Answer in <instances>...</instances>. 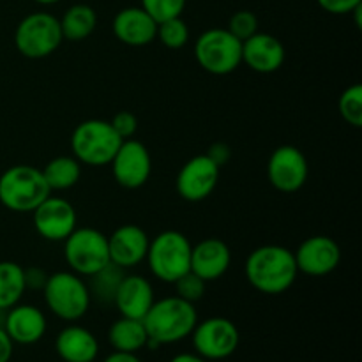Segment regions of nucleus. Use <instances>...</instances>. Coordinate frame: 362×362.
Returning <instances> with one entry per match:
<instances>
[{"instance_id":"aec40b11","label":"nucleus","mask_w":362,"mask_h":362,"mask_svg":"<svg viewBox=\"0 0 362 362\" xmlns=\"http://www.w3.org/2000/svg\"><path fill=\"white\" fill-rule=\"evenodd\" d=\"M113 35L122 45L141 48L156 41L158 23L141 7H124L113 18Z\"/></svg>"},{"instance_id":"ea45409f","label":"nucleus","mask_w":362,"mask_h":362,"mask_svg":"<svg viewBox=\"0 0 362 362\" xmlns=\"http://www.w3.org/2000/svg\"><path fill=\"white\" fill-rule=\"evenodd\" d=\"M34 2L41 4V6H53V4L60 2V0H34Z\"/></svg>"},{"instance_id":"412c9836","label":"nucleus","mask_w":362,"mask_h":362,"mask_svg":"<svg viewBox=\"0 0 362 362\" xmlns=\"http://www.w3.org/2000/svg\"><path fill=\"white\" fill-rule=\"evenodd\" d=\"M154 300V286L145 276L126 274L117 288L113 306L117 308L120 317L144 320Z\"/></svg>"},{"instance_id":"a19ab883","label":"nucleus","mask_w":362,"mask_h":362,"mask_svg":"<svg viewBox=\"0 0 362 362\" xmlns=\"http://www.w3.org/2000/svg\"><path fill=\"white\" fill-rule=\"evenodd\" d=\"M7 310H0V327H4V322H6Z\"/></svg>"},{"instance_id":"7ed1b4c3","label":"nucleus","mask_w":362,"mask_h":362,"mask_svg":"<svg viewBox=\"0 0 362 362\" xmlns=\"http://www.w3.org/2000/svg\"><path fill=\"white\" fill-rule=\"evenodd\" d=\"M52 194L42 172L32 165H14L0 175V204L16 214H32Z\"/></svg>"},{"instance_id":"cd10ccee","label":"nucleus","mask_w":362,"mask_h":362,"mask_svg":"<svg viewBox=\"0 0 362 362\" xmlns=\"http://www.w3.org/2000/svg\"><path fill=\"white\" fill-rule=\"evenodd\" d=\"M156 39L168 49H180L189 41V27L180 16L158 23Z\"/></svg>"},{"instance_id":"4be33fe9","label":"nucleus","mask_w":362,"mask_h":362,"mask_svg":"<svg viewBox=\"0 0 362 362\" xmlns=\"http://www.w3.org/2000/svg\"><path fill=\"white\" fill-rule=\"evenodd\" d=\"M55 352L64 362H94L99 356V341L94 332L73 322L57 334Z\"/></svg>"},{"instance_id":"1a4fd4ad","label":"nucleus","mask_w":362,"mask_h":362,"mask_svg":"<svg viewBox=\"0 0 362 362\" xmlns=\"http://www.w3.org/2000/svg\"><path fill=\"white\" fill-rule=\"evenodd\" d=\"M64 258L69 271L88 278L110 264L108 235L90 226H76L64 240Z\"/></svg>"},{"instance_id":"f03ea898","label":"nucleus","mask_w":362,"mask_h":362,"mask_svg":"<svg viewBox=\"0 0 362 362\" xmlns=\"http://www.w3.org/2000/svg\"><path fill=\"white\" fill-rule=\"evenodd\" d=\"M197 324L198 313L194 304L177 296L154 300L144 317V325L148 334L147 346L158 349L182 341L189 338Z\"/></svg>"},{"instance_id":"39448f33","label":"nucleus","mask_w":362,"mask_h":362,"mask_svg":"<svg viewBox=\"0 0 362 362\" xmlns=\"http://www.w3.org/2000/svg\"><path fill=\"white\" fill-rule=\"evenodd\" d=\"M193 244L179 230H165L148 244L147 258L152 276L163 283H173L189 272Z\"/></svg>"},{"instance_id":"c9c22d12","label":"nucleus","mask_w":362,"mask_h":362,"mask_svg":"<svg viewBox=\"0 0 362 362\" xmlns=\"http://www.w3.org/2000/svg\"><path fill=\"white\" fill-rule=\"evenodd\" d=\"M205 154H207V158L211 159L218 168H223V166L232 159V148H230L225 141H216V144H212L211 147H209V151L205 152Z\"/></svg>"},{"instance_id":"58836bf2","label":"nucleus","mask_w":362,"mask_h":362,"mask_svg":"<svg viewBox=\"0 0 362 362\" xmlns=\"http://www.w3.org/2000/svg\"><path fill=\"white\" fill-rule=\"evenodd\" d=\"M170 362H211L204 357H200L198 354H191V352H184V354H177Z\"/></svg>"},{"instance_id":"2f4dec72","label":"nucleus","mask_w":362,"mask_h":362,"mask_svg":"<svg viewBox=\"0 0 362 362\" xmlns=\"http://www.w3.org/2000/svg\"><path fill=\"white\" fill-rule=\"evenodd\" d=\"M228 32L235 35L239 41H246L253 34L258 32V18L253 11H237L228 20Z\"/></svg>"},{"instance_id":"0eeeda50","label":"nucleus","mask_w":362,"mask_h":362,"mask_svg":"<svg viewBox=\"0 0 362 362\" xmlns=\"http://www.w3.org/2000/svg\"><path fill=\"white\" fill-rule=\"evenodd\" d=\"M194 59L209 74L225 76L243 64V41L228 28H209L194 42Z\"/></svg>"},{"instance_id":"f3484780","label":"nucleus","mask_w":362,"mask_h":362,"mask_svg":"<svg viewBox=\"0 0 362 362\" xmlns=\"http://www.w3.org/2000/svg\"><path fill=\"white\" fill-rule=\"evenodd\" d=\"M46 329H48V322L37 306L18 303L16 306L7 310L4 331L7 332L14 345H35L45 338Z\"/></svg>"},{"instance_id":"b1692460","label":"nucleus","mask_w":362,"mask_h":362,"mask_svg":"<svg viewBox=\"0 0 362 362\" xmlns=\"http://www.w3.org/2000/svg\"><path fill=\"white\" fill-rule=\"evenodd\" d=\"M59 21L66 41H85L98 27V13L87 4H74L62 14V18H59Z\"/></svg>"},{"instance_id":"6e6552de","label":"nucleus","mask_w":362,"mask_h":362,"mask_svg":"<svg viewBox=\"0 0 362 362\" xmlns=\"http://www.w3.org/2000/svg\"><path fill=\"white\" fill-rule=\"evenodd\" d=\"M62 41L59 18L45 11L25 16L14 30V46L27 59L37 60L53 55Z\"/></svg>"},{"instance_id":"c85d7f7f","label":"nucleus","mask_w":362,"mask_h":362,"mask_svg":"<svg viewBox=\"0 0 362 362\" xmlns=\"http://www.w3.org/2000/svg\"><path fill=\"white\" fill-rule=\"evenodd\" d=\"M339 115L352 127L362 126V85L354 83L339 95Z\"/></svg>"},{"instance_id":"20e7f679","label":"nucleus","mask_w":362,"mask_h":362,"mask_svg":"<svg viewBox=\"0 0 362 362\" xmlns=\"http://www.w3.org/2000/svg\"><path fill=\"white\" fill-rule=\"evenodd\" d=\"M46 308L64 322H78L87 315L92 299L85 278L73 271H59L48 276L42 288Z\"/></svg>"},{"instance_id":"f704fd0d","label":"nucleus","mask_w":362,"mask_h":362,"mask_svg":"<svg viewBox=\"0 0 362 362\" xmlns=\"http://www.w3.org/2000/svg\"><path fill=\"white\" fill-rule=\"evenodd\" d=\"M48 272L42 267H27L23 269V279H25V288L27 290H41L45 288L46 281H48Z\"/></svg>"},{"instance_id":"473e14b6","label":"nucleus","mask_w":362,"mask_h":362,"mask_svg":"<svg viewBox=\"0 0 362 362\" xmlns=\"http://www.w3.org/2000/svg\"><path fill=\"white\" fill-rule=\"evenodd\" d=\"M112 127L115 129V133L119 134L122 140H129L136 134L138 131V119L133 112H127V110H122V112L115 113L113 119L110 120Z\"/></svg>"},{"instance_id":"a878e982","label":"nucleus","mask_w":362,"mask_h":362,"mask_svg":"<svg viewBox=\"0 0 362 362\" xmlns=\"http://www.w3.org/2000/svg\"><path fill=\"white\" fill-rule=\"evenodd\" d=\"M124 276H126V271L120 269L119 265L110 262V264L106 265V267H103L101 271L94 272L92 276L85 278L87 279L88 292H90V299L94 300V303L101 304V306L113 304L117 288H119Z\"/></svg>"},{"instance_id":"ddd939ff","label":"nucleus","mask_w":362,"mask_h":362,"mask_svg":"<svg viewBox=\"0 0 362 362\" xmlns=\"http://www.w3.org/2000/svg\"><path fill=\"white\" fill-rule=\"evenodd\" d=\"M34 228L39 235L49 243H64L78 226L76 209L69 200L49 194L32 212Z\"/></svg>"},{"instance_id":"7c9ffc66","label":"nucleus","mask_w":362,"mask_h":362,"mask_svg":"<svg viewBox=\"0 0 362 362\" xmlns=\"http://www.w3.org/2000/svg\"><path fill=\"white\" fill-rule=\"evenodd\" d=\"M175 296L180 297V299L187 300V303L194 304L205 296V288H207V283L197 276L194 272H186L184 276H180L175 283Z\"/></svg>"},{"instance_id":"5701e85b","label":"nucleus","mask_w":362,"mask_h":362,"mask_svg":"<svg viewBox=\"0 0 362 362\" xmlns=\"http://www.w3.org/2000/svg\"><path fill=\"white\" fill-rule=\"evenodd\" d=\"M108 343L115 352L138 354L148 343L144 320L127 317L117 318L108 329Z\"/></svg>"},{"instance_id":"9b49d317","label":"nucleus","mask_w":362,"mask_h":362,"mask_svg":"<svg viewBox=\"0 0 362 362\" xmlns=\"http://www.w3.org/2000/svg\"><path fill=\"white\" fill-rule=\"evenodd\" d=\"M115 182L124 189H140L147 184L152 173V158L148 148L136 138H129L120 144L110 161Z\"/></svg>"},{"instance_id":"6ab92c4d","label":"nucleus","mask_w":362,"mask_h":362,"mask_svg":"<svg viewBox=\"0 0 362 362\" xmlns=\"http://www.w3.org/2000/svg\"><path fill=\"white\" fill-rule=\"evenodd\" d=\"M232 264V251L228 244L218 237H209L194 244L191 250V272L200 276L205 283L223 278Z\"/></svg>"},{"instance_id":"dca6fc26","label":"nucleus","mask_w":362,"mask_h":362,"mask_svg":"<svg viewBox=\"0 0 362 362\" xmlns=\"http://www.w3.org/2000/svg\"><path fill=\"white\" fill-rule=\"evenodd\" d=\"M148 244H151V239L140 226L131 225V223L119 226L108 237L110 262L119 265L124 271L136 267L147 258Z\"/></svg>"},{"instance_id":"4468645a","label":"nucleus","mask_w":362,"mask_h":362,"mask_svg":"<svg viewBox=\"0 0 362 362\" xmlns=\"http://www.w3.org/2000/svg\"><path fill=\"white\" fill-rule=\"evenodd\" d=\"M219 173H221V168H218L207 158V154L194 156L189 161L184 163V166L177 173V193L182 200L191 202V204L207 200L218 186Z\"/></svg>"},{"instance_id":"423d86ee","label":"nucleus","mask_w":362,"mask_h":362,"mask_svg":"<svg viewBox=\"0 0 362 362\" xmlns=\"http://www.w3.org/2000/svg\"><path fill=\"white\" fill-rule=\"evenodd\" d=\"M122 141L110 120L88 119L74 127L71 134V152L81 165L106 166Z\"/></svg>"},{"instance_id":"393cba45","label":"nucleus","mask_w":362,"mask_h":362,"mask_svg":"<svg viewBox=\"0 0 362 362\" xmlns=\"http://www.w3.org/2000/svg\"><path fill=\"white\" fill-rule=\"evenodd\" d=\"M49 191H67L80 182L81 163L71 156H57L41 170Z\"/></svg>"},{"instance_id":"2eb2a0df","label":"nucleus","mask_w":362,"mask_h":362,"mask_svg":"<svg viewBox=\"0 0 362 362\" xmlns=\"http://www.w3.org/2000/svg\"><path fill=\"white\" fill-rule=\"evenodd\" d=\"M297 271L311 278H322L338 269L341 250L338 243L327 235H311L293 251Z\"/></svg>"},{"instance_id":"9d476101","label":"nucleus","mask_w":362,"mask_h":362,"mask_svg":"<svg viewBox=\"0 0 362 362\" xmlns=\"http://www.w3.org/2000/svg\"><path fill=\"white\" fill-rule=\"evenodd\" d=\"M194 354L207 361L228 359L239 349L240 334L237 325L225 317L198 320L191 332Z\"/></svg>"},{"instance_id":"a211bd4d","label":"nucleus","mask_w":362,"mask_h":362,"mask_svg":"<svg viewBox=\"0 0 362 362\" xmlns=\"http://www.w3.org/2000/svg\"><path fill=\"white\" fill-rule=\"evenodd\" d=\"M285 55V46L272 34L257 32L243 41V64L255 73H276L281 69Z\"/></svg>"},{"instance_id":"f8f14e48","label":"nucleus","mask_w":362,"mask_h":362,"mask_svg":"<svg viewBox=\"0 0 362 362\" xmlns=\"http://www.w3.org/2000/svg\"><path fill=\"white\" fill-rule=\"evenodd\" d=\"M310 175V165L303 152L293 145L274 148L267 163L269 182L279 193L292 194L303 189Z\"/></svg>"},{"instance_id":"e433bc0d","label":"nucleus","mask_w":362,"mask_h":362,"mask_svg":"<svg viewBox=\"0 0 362 362\" xmlns=\"http://www.w3.org/2000/svg\"><path fill=\"white\" fill-rule=\"evenodd\" d=\"M14 352V343L11 341V338L7 336V332L4 331V327H0V362H9Z\"/></svg>"},{"instance_id":"72a5a7b5","label":"nucleus","mask_w":362,"mask_h":362,"mask_svg":"<svg viewBox=\"0 0 362 362\" xmlns=\"http://www.w3.org/2000/svg\"><path fill=\"white\" fill-rule=\"evenodd\" d=\"M318 6L329 14H350L356 7L362 6V0H317Z\"/></svg>"},{"instance_id":"4c0bfd02","label":"nucleus","mask_w":362,"mask_h":362,"mask_svg":"<svg viewBox=\"0 0 362 362\" xmlns=\"http://www.w3.org/2000/svg\"><path fill=\"white\" fill-rule=\"evenodd\" d=\"M103 362H141L136 354H126V352H115L113 350L108 357H105Z\"/></svg>"},{"instance_id":"f257e3e1","label":"nucleus","mask_w":362,"mask_h":362,"mask_svg":"<svg viewBox=\"0 0 362 362\" xmlns=\"http://www.w3.org/2000/svg\"><path fill=\"white\" fill-rule=\"evenodd\" d=\"M247 283L265 296H281L296 283L297 264L293 251L278 244L258 246L247 255L244 264Z\"/></svg>"},{"instance_id":"c756f323","label":"nucleus","mask_w":362,"mask_h":362,"mask_svg":"<svg viewBox=\"0 0 362 362\" xmlns=\"http://www.w3.org/2000/svg\"><path fill=\"white\" fill-rule=\"evenodd\" d=\"M140 7L154 18L156 23H161L170 18L182 16L186 0H141Z\"/></svg>"},{"instance_id":"bb28decb","label":"nucleus","mask_w":362,"mask_h":362,"mask_svg":"<svg viewBox=\"0 0 362 362\" xmlns=\"http://www.w3.org/2000/svg\"><path fill=\"white\" fill-rule=\"evenodd\" d=\"M27 292L23 279V267L16 262H0V310H9L21 303Z\"/></svg>"}]
</instances>
